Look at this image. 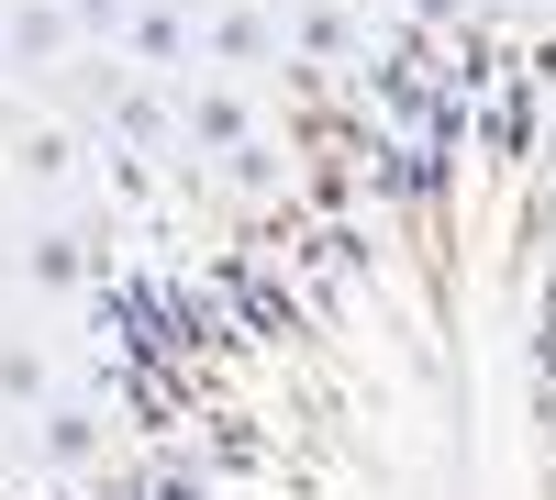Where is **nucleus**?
Returning <instances> with one entry per match:
<instances>
[{"label": "nucleus", "mask_w": 556, "mask_h": 500, "mask_svg": "<svg viewBox=\"0 0 556 500\" xmlns=\"http://www.w3.org/2000/svg\"><path fill=\"white\" fill-rule=\"evenodd\" d=\"M134 56H146V67H190V34H178L167 0H146V12H134Z\"/></svg>", "instance_id": "nucleus-1"}, {"label": "nucleus", "mask_w": 556, "mask_h": 500, "mask_svg": "<svg viewBox=\"0 0 556 500\" xmlns=\"http://www.w3.org/2000/svg\"><path fill=\"white\" fill-rule=\"evenodd\" d=\"M212 56L256 67V56H267V23H256V12H223V23H212Z\"/></svg>", "instance_id": "nucleus-2"}, {"label": "nucleus", "mask_w": 556, "mask_h": 500, "mask_svg": "<svg viewBox=\"0 0 556 500\" xmlns=\"http://www.w3.org/2000/svg\"><path fill=\"white\" fill-rule=\"evenodd\" d=\"M0 78H12V34H0Z\"/></svg>", "instance_id": "nucleus-3"}]
</instances>
